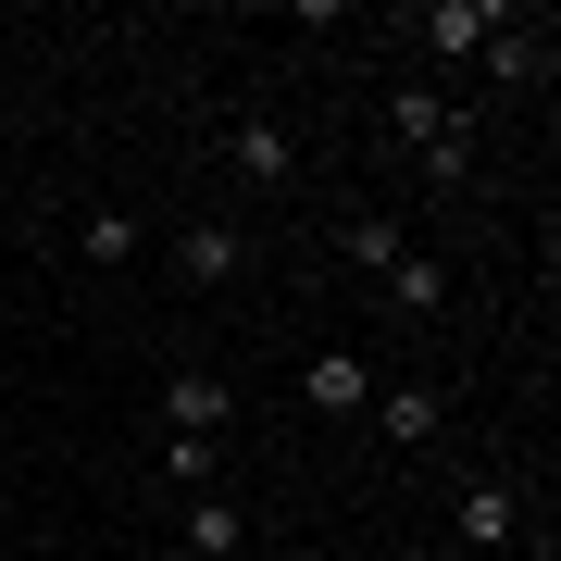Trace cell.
Segmentation results:
<instances>
[{"mask_svg":"<svg viewBox=\"0 0 561 561\" xmlns=\"http://www.w3.org/2000/svg\"><path fill=\"white\" fill-rule=\"evenodd\" d=\"M387 138H400V162H412L424 187H474V125H461L424 76H400V88H387Z\"/></svg>","mask_w":561,"mask_h":561,"instance_id":"cell-1","label":"cell"},{"mask_svg":"<svg viewBox=\"0 0 561 561\" xmlns=\"http://www.w3.org/2000/svg\"><path fill=\"white\" fill-rule=\"evenodd\" d=\"M250 262H262V250H250L225 213H201V225H175V238H162V275H175L187 300H225V287L250 275Z\"/></svg>","mask_w":561,"mask_h":561,"instance_id":"cell-2","label":"cell"},{"mask_svg":"<svg viewBox=\"0 0 561 561\" xmlns=\"http://www.w3.org/2000/svg\"><path fill=\"white\" fill-rule=\"evenodd\" d=\"M449 549H461V561H512V549H524V486H512V474H474V486L449 500Z\"/></svg>","mask_w":561,"mask_h":561,"instance_id":"cell-3","label":"cell"},{"mask_svg":"<svg viewBox=\"0 0 561 561\" xmlns=\"http://www.w3.org/2000/svg\"><path fill=\"white\" fill-rule=\"evenodd\" d=\"M225 424H238V387H225L213 362H175V375H162V437H201V449H225Z\"/></svg>","mask_w":561,"mask_h":561,"instance_id":"cell-4","label":"cell"},{"mask_svg":"<svg viewBox=\"0 0 561 561\" xmlns=\"http://www.w3.org/2000/svg\"><path fill=\"white\" fill-rule=\"evenodd\" d=\"M225 162H238V187H262V201L300 187V138H287L275 113H238V125H225Z\"/></svg>","mask_w":561,"mask_h":561,"instance_id":"cell-5","label":"cell"},{"mask_svg":"<svg viewBox=\"0 0 561 561\" xmlns=\"http://www.w3.org/2000/svg\"><path fill=\"white\" fill-rule=\"evenodd\" d=\"M300 400H312L324 424H362V412H375V362H362L350 337H337V350H312V362H300Z\"/></svg>","mask_w":561,"mask_h":561,"instance_id":"cell-6","label":"cell"},{"mask_svg":"<svg viewBox=\"0 0 561 561\" xmlns=\"http://www.w3.org/2000/svg\"><path fill=\"white\" fill-rule=\"evenodd\" d=\"M549 62H561V25H549V13H500L486 76H500V88H549Z\"/></svg>","mask_w":561,"mask_h":561,"instance_id":"cell-7","label":"cell"},{"mask_svg":"<svg viewBox=\"0 0 561 561\" xmlns=\"http://www.w3.org/2000/svg\"><path fill=\"white\" fill-rule=\"evenodd\" d=\"M500 13H512V0H424V13H412V38L437 50V62H474L486 38H500Z\"/></svg>","mask_w":561,"mask_h":561,"instance_id":"cell-8","label":"cell"},{"mask_svg":"<svg viewBox=\"0 0 561 561\" xmlns=\"http://www.w3.org/2000/svg\"><path fill=\"white\" fill-rule=\"evenodd\" d=\"M375 300H387V324H424V312H449V262L412 238V250H400V262L375 275Z\"/></svg>","mask_w":561,"mask_h":561,"instance_id":"cell-9","label":"cell"},{"mask_svg":"<svg viewBox=\"0 0 561 561\" xmlns=\"http://www.w3.org/2000/svg\"><path fill=\"white\" fill-rule=\"evenodd\" d=\"M238 537H250V524H238V500H225V486L175 512V549H187V561H238Z\"/></svg>","mask_w":561,"mask_h":561,"instance_id":"cell-10","label":"cell"},{"mask_svg":"<svg viewBox=\"0 0 561 561\" xmlns=\"http://www.w3.org/2000/svg\"><path fill=\"white\" fill-rule=\"evenodd\" d=\"M362 424H375L387 449H424V437H437V387H375V412H362Z\"/></svg>","mask_w":561,"mask_h":561,"instance_id":"cell-11","label":"cell"},{"mask_svg":"<svg viewBox=\"0 0 561 561\" xmlns=\"http://www.w3.org/2000/svg\"><path fill=\"white\" fill-rule=\"evenodd\" d=\"M62 250H76V262H101V275H125V262H138V213H76V238H62Z\"/></svg>","mask_w":561,"mask_h":561,"instance_id":"cell-12","label":"cell"},{"mask_svg":"<svg viewBox=\"0 0 561 561\" xmlns=\"http://www.w3.org/2000/svg\"><path fill=\"white\" fill-rule=\"evenodd\" d=\"M337 250L362 262V275H387V262L412 250V225H400V213H350V225H337Z\"/></svg>","mask_w":561,"mask_h":561,"instance_id":"cell-13","label":"cell"},{"mask_svg":"<svg viewBox=\"0 0 561 561\" xmlns=\"http://www.w3.org/2000/svg\"><path fill=\"white\" fill-rule=\"evenodd\" d=\"M162 474H175L187 500H213V474H225V449H201V437H162Z\"/></svg>","mask_w":561,"mask_h":561,"instance_id":"cell-14","label":"cell"},{"mask_svg":"<svg viewBox=\"0 0 561 561\" xmlns=\"http://www.w3.org/2000/svg\"><path fill=\"white\" fill-rule=\"evenodd\" d=\"M0 561H13V549H0Z\"/></svg>","mask_w":561,"mask_h":561,"instance_id":"cell-15","label":"cell"}]
</instances>
